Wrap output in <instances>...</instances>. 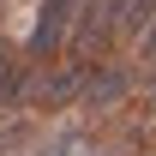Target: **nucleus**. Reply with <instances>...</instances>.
Wrapping results in <instances>:
<instances>
[{"instance_id":"obj_1","label":"nucleus","mask_w":156,"mask_h":156,"mask_svg":"<svg viewBox=\"0 0 156 156\" xmlns=\"http://www.w3.org/2000/svg\"><path fill=\"white\" fill-rule=\"evenodd\" d=\"M78 12H84V0H42V6H36V24H30V42H24V54L36 60V66L60 60V54H66V42H72Z\"/></svg>"},{"instance_id":"obj_2","label":"nucleus","mask_w":156,"mask_h":156,"mask_svg":"<svg viewBox=\"0 0 156 156\" xmlns=\"http://www.w3.org/2000/svg\"><path fill=\"white\" fill-rule=\"evenodd\" d=\"M114 0H84V12H78L72 24V42H66V54L78 60V66H96V60H108V48H114Z\"/></svg>"},{"instance_id":"obj_3","label":"nucleus","mask_w":156,"mask_h":156,"mask_svg":"<svg viewBox=\"0 0 156 156\" xmlns=\"http://www.w3.org/2000/svg\"><path fill=\"white\" fill-rule=\"evenodd\" d=\"M126 96H132V72H126L120 60H96V66L84 72V90H78V102H84L90 114H108V108H120Z\"/></svg>"},{"instance_id":"obj_4","label":"nucleus","mask_w":156,"mask_h":156,"mask_svg":"<svg viewBox=\"0 0 156 156\" xmlns=\"http://www.w3.org/2000/svg\"><path fill=\"white\" fill-rule=\"evenodd\" d=\"M150 18H156V0H114V30L120 36H144Z\"/></svg>"},{"instance_id":"obj_5","label":"nucleus","mask_w":156,"mask_h":156,"mask_svg":"<svg viewBox=\"0 0 156 156\" xmlns=\"http://www.w3.org/2000/svg\"><path fill=\"white\" fill-rule=\"evenodd\" d=\"M36 150V120H12L0 126V156H30Z\"/></svg>"},{"instance_id":"obj_6","label":"nucleus","mask_w":156,"mask_h":156,"mask_svg":"<svg viewBox=\"0 0 156 156\" xmlns=\"http://www.w3.org/2000/svg\"><path fill=\"white\" fill-rule=\"evenodd\" d=\"M18 90H24V66H18V54H12V48L0 42V108L18 96Z\"/></svg>"},{"instance_id":"obj_7","label":"nucleus","mask_w":156,"mask_h":156,"mask_svg":"<svg viewBox=\"0 0 156 156\" xmlns=\"http://www.w3.org/2000/svg\"><path fill=\"white\" fill-rule=\"evenodd\" d=\"M84 150H90V138H84V132H54L42 150H30V156H84Z\"/></svg>"},{"instance_id":"obj_8","label":"nucleus","mask_w":156,"mask_h":156,"mask_svg":"<svg viewBox=\"0 0 156 156\" xmlns=\"http://www.w3.org/2000/svg\"><path fill=\"white\" fill-rule=\"evenodd\" d=\"M138 54H144V66H156V18L144 24V36H138Z\"/></svg>"},{"instance_id":"obj_9","label":"nucleus","mask_w":156,"mask_h":156,"mask_svg":"<svg viewBox=\"0 0 156 156\" xmlns=\"http://www.w3.org/2000/svg\"><path fill=\"white\" fill-rule=\"evenodd\" d=\"M150 78H156V66H150Z\"/></svg>"}]
</instances>
